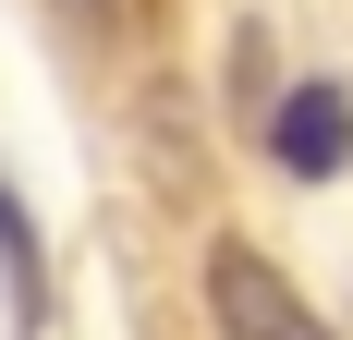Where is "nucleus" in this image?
Wrapping results in <instances>:
<instances>
[{"instance_id": "20e7f679", "label": "nucleus", "mask_w": 353, "mask_h": 340, "mask_svg": "<svg viewBox=\"0 0 353 340\" xmlns=\"http://www.w3.org/2000/svg\"><path fill=\"white\" fill-rule=\"evenodd\" d=\"M73 12H134V0H73Z\"/></svg>"}, {"instance_id": "f257e3e1", "label": "nucleus", "mask_w": 353, "mask_h": 340, "mask_svg": "<svg viewBox=\"0 0 353 340\" xmlns=\"http://www.w3.org/2000/svg\"><path fill=\"white\" fill-rule=\"evenodd\" d=\"M208 316H219V340H341L305 292H292V268H268L256 243H219L208 255Z\"/></svg>"}, {"instance_id": "7ed1b4c3", "label": "nucleus", "mask_w": 353, "mask_h": 340, "mask_svg": "<svg viewBox=\"0 0 353 340\" xmlns=\"http://www.w3.org/2000/svg\"><path fill=\"white\" fill-rule=\"evenodd\" d=\"M0 304H12V340L49 328V279H37V231H25V206L0 195Z\"/></svg>"}, {"instance_id": "f03ea898", "label": "nucleus", "mask_w": 353, "mask_h": 340, "mask_svg": "<svg viewBox=\"0 0 353 340\" xmlns=\"http://www.w3.org/2000/svg\"><path fill=\"white\" fill-rule=\"evenodd\" d=\"M268 158H281L292 182H329V170L353 158V98L341 85H292V98L268 109Z\"/></svg>"}]
</instances>
